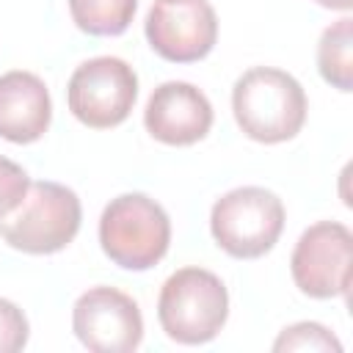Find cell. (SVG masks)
<instances>
[{"instance_id":"1","label":"cell","mask_w":353,"mask_h":353,"mask_svg":"<svg viewBox=\"0 0 353 353\" xmlns=\"http://www.w3.org/2000/svg\"><path fill=\"white\" fill-rule=\"evenodd\" d=\"M232 110L237 127L251 141L281 143L301 132L306 94L292 74L273 66H254L234 80Z\"/></svg>"},{"instance_id":"2","label":"cell","mask_w":353,"mask_h":353,"mask_svg":"<svg viewBox=\"0 0 353 353\" xmlns=\"http://www.w3.org/2000/svg\"><path fill=\"white\" fill-rule=\"evenodd\" d=\"M229 317L226 284L204 268H179L157 298V320L168 339L179 345H204L215 339Z\"/></svg>"},{"instance_id":"3","label":"cell","mask_w":353,"mask_h":353,"mask_svg":"<svg viewBox=\"0 0 353 353\" xmlns=\"http://www.w3.org/2000/svg\"><path fill=\"white\" fill-rule=\"evenodd\" d=\"M83 210L72 188L58 182H30L22 201L0 218V237L25 254H55L80 232Z\"/></svg>"},{"instance_id":"4","label":"cell","mask_w":353,"mask_h":353,"mask_svg":"<svg viewBox=\"0 0 353 353\" xmlns=\"http://www.w3.org/2000/svg\"><path fill=\"white\" fill-rule=\"evenodd\" d=\"M171 243L168 212L146 193H121L108 201L99 218V245L124 270L154 268Z\"/></svg>"},{"instance_id":"5","label":"cell","mask_w":353,"mask_h":353,"mask_svg":"<svg viewBox=\"0 0 353 353\" xmlns=\"http://www.w3.org/2000/svg\"><path fill=\"white\" fill-rule=\"evenodd\" d=\"M284 229L281 199L256 185L223 193L210 212V232L215 243L234 259H256L268 254Z\"/></svg>"},{"instance_id":"6","label":"cell","mask_w":353,"mask_h":353,"mask_svg":"<svg viewBox=\"0 0 353 353\" xmlns=\"http://www.w3.org/2000/svg\"><path fill=\"white\" fill-rule=\"evenodd\" d=\"M138 99L135 69L113 55L83 61L66 85V102L77 121L91 130L119 127Z\"/></svg>"},{"instance_id":"7","label":"cell","mask_w":353,"mask_h":353,"mask_svg":"<svg viewBox=\"0 0 353 353\" xmlns=\"http://www.w3.org/2000/svg\"><path fill=\"white\" fill-rule=\"evenodd\" d=\"M350 259L353 234L339 221H320L309 226L290 256V270L295 287L309 298H336L347 295L350 287Z\"/></svg>"},{"instance_id":"8","label":"cell","mask_w":353,"mask_h":353,"mask_svg":"<svg viewBox=\"0 0 353 353\" xmlns=\"http://www.w3.org/2000/svg\"><path fill=\"white\" fill-rule=\"evenodd\" d=\"M72 328L94 353H132L143 339L138 303L116 287L85 290L72 309Z\"/></svg>"},{"instance_id":"9","label":"cell","mask_w":353,"mask_h":353,"mask_svg":"<svg viewBox=\"0 0 353 353\" xmlns=\"http://www.w3.org/2000/svg\"><path fill=\"white\" fill-rule=\"evenodd\" d=\"M149 47L171 63H193L210 55L218 39V17L207 0H154L146 14Z\"/></svg>"},{"instance_id":"10","label":"cell","mask_w":353,"mask_h":353,"mask_svg":"<svg viewBox=\"0 0 353 353\" xmlns=\"http://www.w3.org/2000/svg\"><path fill=\"white\" fill-rule=\"evenodd\" d=\"M143 124L149 135L168 146H190L212 127V105L196 85L185 80L160 83L146 102Z\"/></svg>"},{"instance_id":"11","label":"cell","mask_w":353,"mask_h":353,"mask_svg":"<svg viewBox=\"0 0 353 353\" xmlns=\"http://www.w3.org/2000/svg\"><path fill=\"white\" fill-rule=\"evenodd\" d=\"M52 121V99L44 80L33 72L0 74V138L11 143L39 141Z\"/></svg>"},{"instance_id":"12","label":"cell","mask_w":353,"mask_h":353,"mask_svg":"<svg viewBox=\"0 0 353 353\" xmlns=\"http://www.w3.org/2000/svg\"><path fill=\"white\" fill-rule=\"evenodd\" d=\"M317 69L339 91L353 88V19L342 17L328 25L317 44Z\"/></svg>"},{"instance_id":"13","label":"cell","mask_w":353,"mask_h":353,"mask_svg":"<svg viewBox=\"0 0 353 353\" xmlns=\"http://www.w3.org/2000/svg\"><path fill=\"white\" fill-rule=\"evenodd\" d=\"M138 0H69L74 25L88 36H119L130 28Z\"/></svg>"},{"instance_id":"14","label":"cell","mask_w":353,"mask_h":353,"mask_svg":"<svg viewBox=\"0 0 353 353\" xmlns=\"http://www.w3.org/2000/svg\"><path fill=\"white\" fill-rule=\"evenodd\" d=\"M276 353L284 350H320V353H342V342L320 323H295L290 328H284L279 334V339L273 342Z\"/></svg>"},{"instance_id":"15","label":"cell","mask_w":353,"mask_h":353,"mask_svg":"<svg viewBox=\"0 0 353 353\" xmlns=\"http://www.w3.org/2000/svg\"><path fill=\"white\" fill-rule=\"evenodd\" d=\"M28 317L25 312L8 301V298H0V353H17L28 345Z\"/></svg>"},{"instance_id":"16","label":"cell","mask_w":353,"mask_h":353,"mask_svg":"<svg viewBox=\"0 0 353 353\" xmlns=\"http://www.w3.org/2000/svg\"><path fill=\"white\" fill-rule=\"evenodd\" d=\"M28 185H30V179H28L25 168L0 154V218L22 201V196L28 193Z\"/></svg>"},{"instance_id":"17","label":"cell","mask_w":353,"mask_h":353,"mask_svg":"<svg viewBox=\"0 0 353 353\" xmlns=\"http://www.w3.org/2000/svg\"><path fill=\"white\" fill-rule=\"evenodd\" d=\"M314 3L323 8H334V11H350L353 8V0H314Z\"/></svg>"}]
</instances>
